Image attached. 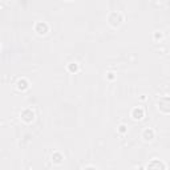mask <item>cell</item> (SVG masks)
<instances>
[{
    "label": "cell",
    "instance_id": "7a4b0ae2",
    "mask_svg": "<svg viewBox=\"0 0 170 170\" xmlns=\"http://www.w3.org/2000/svg\"><path fill=\"white\" fill-rule=\"evenodd\" d=\"M148 170H163V163L160 162V161H153L148 166Z\"/></svg>",
    "mask_w": 170,
    "mask_h": 170
},
{
    "label": "cell",
    "instance_id": "8992f818",
    "mask_svg": "<svg viewBox=\"0 0 170 170\" xmlns=\"http://www.w3.org/2000/svg\"><path fill=\"white\" fill-rule=\"evenodd\" d=\"M84 170H96L94 168H86V169H84Z\"/></svg>",
    "mask_w": 170,
    "mask_h": 170
},
{
    "label": "cell",
    "instance_id": "5b68a950",
    "mask_svg": "<svg viewBox=\"0 0 170 170\" xmlns=\"http://www.w3.org/2000/svg\"><path fill=\"white\" fill-rule=\"evenodd\" d=\"M145 137H149V140H151V137H153V132H151V130H146Z\"/></svg>",
    "mask_w": 170,
    "mask_h": 170
},
{
    "label": "cell",
    "instance_id": "6da1fadb",
    "mask_svg": "<svg viewBox=\"0 0 170 170\" xmlns=\"http://www.w3.org/2000/svg\"><path fill=\"white\" fill-rule=\"evenodd\" d=\"M160 109L163 112H170V97H163L160 100Z\"/></svg>",
    "mask_w": 170,
    "mask_h": 170
},
{
    "label": "cell",
    "instance_id": "3957f363",
    "mask_svg": "<svg viewBox=\"0 0 170 170\" xmlns=\"http://www.w3.org/2000/svg\"><path fill=\"white\" fill-rule=\"evenodd\" d=\"M142 116H144V110L142 109H134L133 110V117L134 118L140 120V118H142Z\"/></svg>",
    "mask_w": 170,
    "mask_h": 170
},
{
    "label": "cell",
    "instance_id": "277c9868",
    "mask_svg": "<svg viewBox=\"0 0 170 170\" xmlns=\"http://www.w3.org/2000/svg\"><path fill=\"white\" fill-rule=\"evenodd\" d=\"M23 118H24L25 121H31L32 118H33V113L29 112V110H25V112L23 113Z\"/></svg>",
    "mask_w": 170,
    "mask_h": 170
}]
</instances>
